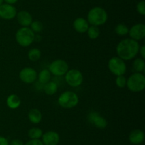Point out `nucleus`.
Wrapping results in <instances>:
<instances>
[{
    "mask_svg": "<svg viewBox=\"0 0 145 145\" xmlns=\"http://www.w3.org/2000/svg\"><path fill=\"white\" fill-rule=\"evenodd\" d=\"M140 47L138 41L132 38H125L118 44L116 53L123 61H130L139 53Z\"/></svg>",
    "mask_w": 145,
    "mask_h": 145,
    "instance_id": "f257e3e1",
    "label": "nucleus"
},
{
    "mask_svg": "<svg viewBox=\"0 0 145 145\" xmlns=\"http://www.w3.org/2000/svg\"><path fill=\"white\" fill-rule=\"evenodd\" d=\"M108 15L106 10L100 7H95L91 9L87 14V21L91 26H99L106 24Z\"/></svg>",
    "mask_w": 145,
    "mask_h": 145,
    "instance_id": "f03ea898",
    "label": "nucleus"
},
{
    "mask_svg": "<svg viewBox=\"0 0 145 145\" xmlns=\"http://www.w3.org/2000/svg\"><path fill=\"white\" fill-rule=\"evenodd\" d=\"M17 44L21 47H28L35 41V33L30 27H21L17 30L15 35Z\"/></svg>",
    "mask_w": 145,
    "mask_h": 145,
    "instance_id": "7ed1b4c3",
    "label": "nucleus"
},
{
    "mask_svg": "<svg viewBox=\"0 0 145 145\" xmlns=\"http://www.w3.org/2000/svg\"><path fill=\"white\" fill-rule=\"evenodd\" d=\"M126 86L133 92H140L144 90L145 76L142 72H134L127 79Z\"/></svg>",
    "mask_w": 145,
    "mask_h": 145,
    "instance_id": "20e7f679",
    "label": "nucleus"
},
{
    "mask_svg": "<svg viewBox=\"0 0 145 145\" xmlns=\"http://www.w3.org/2000/svg\"><path fill=\"white\" fill-rule=\"evenodd\" d=\"M58 104L65 109H72L77 106L79 98L77 94L74 91L67 90L62 92L57 100Z\"/></svg>",
    "mask_w": 145,
    "mask_h": 145,
    "instance_id": "39448f33",
    "label": "nucleus"
},
{
    "mask_svg": "<svg viewBox=\"0 0 145 145\" xmlns=\"http://www.w3.org/2000/svg\"><path fill=\"white\" fill-rule=\"evenodd\" d=\"M108 68L110 72L116 76L124 75L127 72V65L125 62L118 56L112 57L109 59Z\"/></svg>",
    "mask_w": 145,
    "mask_h": 145,
    "instance_id": "423d86ee",
    "label": "nucleus"
},
{
    "mask_svg": "<svg viewBox=\"0 0 145 145\" xmlns=\"http://www.w3.org/2000/svg\"><path fill=\"white\" fill-rule=\"evenodd\" d=\"M65 75L67 84L72 88H77L83 83V74L79 70L74 69V68L68 70Z\"/></svg>",
    "mask_w": 145,
    "mask_h": 145,
    "instance_id": "0eeeda50",
    "label": "nucleus"
},
{
    "mask_svg": "<svg viewBox=\"0 0 145 145\" xmlns=\"http://www.w3.org/2000/svg\"><path fill=\"white\" fill-rule=\"evenodd\" d=\"M48 70L51 75L57 77L62 76L65 75L69 70V65L65 60L56 59L50 64Z\"/></svg>",
    "mask_w": 145,
    "mask_h": 145,
    "instance_id": "6e6552de",
    "label": "nucleus"
},
{
    "mask_svg": "<svg viewBox=\"0 0 145 145\" xmlns=\"http://www.w3.org/2000/svg\"><path fill=\"white\" fill-rule=\"evenodd\" d=\"M19 79L25 84H32L38 78V73L34 68L25 67L21 70L18 74Z\"/></svg>",
    "mask_w": 145,
    "mask_h": 145,
    "instance_id": "1a4fd4ad",
    "label": "nucleus"
},
{
    "mask_svg": "<svg viewBox=\"0 0 145 145\" xmlns=\"http://www.w3.org/2000/svg\"><path fill=\"white\" fill-rule=\"evenodd\" d=\"M87 119L91 124L99 129H104L107 127L108 122L105 117L96 111H91L87 115Z\"/></svg>",
    "mask_w": 145,
    "mask_h": 145,
    "instance_id": "9d476101",
    "label": "nucleus"
},
{
    "mask_svg": "<svg viewBox=\"0 0 145 145\" xmlns=\"http://www.w3.org/2000/svg\"><path fill=\"white\" fill-rule=\"evenodd\" d=\"M17 14L16 8L11 4L3 3L0 5V18L4 20L14 19Z\"/></svg>",
    "mask_w": 145,
    "mask_h": 145,
    "instance_id": "9b49d317",
    "label": "nucleus"
},
{
    "mask_svg": "<svg viewBox=\"0 0 145 145\" xmlns=\"http://www.w3.org/2000/svg\"><path fill=\"white\" fill-rule=\"evenodd\" d=\"M129 36L135 41H141L145 37V25L144 24H136L129 28Z\"/></svg>",
    "mask_w": 145,
    "mask_h": 145,
    "instance_id": "f8f14e48",
    "label": "nucleus"
},
{
    "mask_svg": "<svg viewBox=\"0 0 145 145\" xmlns=\"http://www.w3.org/2000/svg\"><path fill=\"white\" fill-rule=\"evenodd\" d=\"M59 140V134L55 131H48L42 134V142L44 145H57Z\"/></svg>",
    "mask_w": 145,
    "mask_h": 145,
    "instance_id": "ddd939ff",
    "label": "nucleus"
},
{
    "mask_svg": "<svg viewBox=\"0 0 145 145\" xmlns=\"http://www.w3.org/2000/svg\"><path fill=\"white\" fill-rule=\"evenodd\" d=\"M16 17L18 24L22 27H29L32 21H33L31 13L25 10H21L17 12Z\"/></svg>",
    "mask_w": 145,
    "mask_h": 145,
    "instance_id": "4468645a",
    "label": "nucleus"
},
{
    "mask_svg": "<svg viewBox=\"0 0 145 145\" xmlns=\"http://www.w3.org/2000/svg\"><path fill=\"white\" fill-rule=\"evenodd\" d=\"M87 20L82 17L76 18L73 22V28L75 31L79 34H84L86 32L89 25Z\"/></svg>",
    "mask_w": 145,
    "mask_h": 145,
    "instance_id": "2eb2a0df",
    "label": "nucleus"
},
{
    "mask_svg": "<svg viewBox=\"0 0 145 145\" xmlns=\"http://www.w3.org/2000/svg\"><path fill=\"white\" fill-rule=\"evenodd\" d=\"M144 140V133L140 129H134L129 135V141L131 144L135 145L140 144Z\"/></svg>",
    "mask_w": 145,
    "mask_h": 145,
    "instance_id": "dca6fc26",
    "label": "nucleus"
},
{
    "mask_svg": "<svg viewBox=\"0 0 145 145\" xmlns=\"http://www.w3.org/2000/svg\"><path fill=\"white\" fill-rule=\"evenodd\" d=\"M7 105L8 108L11 109H16L20 107L21 100L19 97L16 94H11L7 98Z\"/></svg>",
    "mask_w": 145,
    "mask_h": 145,
    "instance_id": "f3484780",
    "label": "nucleus"
},
{
    "mask_svg": "<svg viewBox=\"0 0 145 145\" xmlns=\"http://www.w3.org/2000/svg\"><path fill=\"white\" fill-rule=\"evenodd\" d=\"M28 117L31 123L38 124L42 121V112L37 108H33V109H30L29 112H28Z\"/></svg>",
    "mask_w": 145,
    "mask_h": 145,
    "instance_id": "a211bd4d",
    "label": "nucleus"
},
{
    "mask_svg": "<svg viewBox=\"0 0 145 145\" xmlns=\"http://www.w3.org/2000/svg\"><path fill=\"white\" fill-rule=\"evenodd\" d=\"M43 90L48 95H53L57 92L58 85L53 81H49L46 84L43 85Z\"/></svg>",
    "mask_w": 145,
    "mask_h": 145,
    "instance_id": "6ab92c4d",
    "label": "nucleus"
},
{
    "mask_svg": "<svg viewBox=\"0 0 145 145\" xmlns=\"http://www.w3.org/2000/svg\"><path fill=\"white\" fill-rule=\"evenodd\" d=\"M38 82L42 85H45L50 81L51 73L48 69H43L39 72L38 75Z\"/></svg>",
    "mask_w": 145,
    "mask_h": 145,
    "instance_id": "aec40b11",
    "label": "nucleus"
},
{
    "mask_svg": "<svg viewBox=\"0 0 145 145\" xmlns=\"http://www.w3.org/2000/svg\"><path fill=\"white\" fill-rule=\"evenodd\" d=\"M133 68L135 72H142L145 71V61L142 58H137L133 61Z\"/></svg>",
    "mask_w": 145,
    "mask_h": 145,
    "instance_id": "412c9836",
    "label": "nucleus"
},
{
    "mask_svg": "<svg viewBox=\"0 0 145 145\" xmlns=\"http://www.w3.org/2000/svg\"><path fill=\"white\" fill-rule=\"evenodd\" d=\"M41 55H42V53L39 48H33L28 51V58L32 62H36L39 61L40 58H41Z\"/></svg>",
    "mask_w": 145,
    "mask_h": 145,
    "instance_id": "4be33fe9",
    "label": "nucleus"
},
{
    "mask_svg": "<svg viewBox=\"0 0 145 145\" xmlns=\"http://www.w3.org/2000/svg\"><path fill=\"white\" fill-rule=\"evenodd\" d=\"M87 33V36L90 39L95 40L98 38L100 36V28L99 26H89L86 32Z\"/></svg>",
    "mask_w": 145,
    "mask_h": 145,
    "instance_id": "5701e85b",
    "label": "nucleus"
},
{
    "mask_svg": "<svg viewBox=\"0 0 145 145\" xmlns=\"http://www.w3.org/2000/svg\"><path fill=\"white\" fill-rule=\"evenodd\" d=\"M42 130L39 127H32L28 132V136L31 139H40L42 136Z\"/></svg>",
    "mask_w": 145,
    "mask_h": 145,
    "instance_id": "b1692460",
    "label": "nucleus"
},
{
    "mask_svg": "<svg viewBox=\"0 0 145 145\" xmlns=\"http://www.w3.org/2000/svg\"><path fill=\"white\" fill-rule=\"evenodd\" d=\"M115 32L117 35L123 36L128 34L129 28L127 25L124 24H118L115 27Z\"/></svg>",
    "mask_w": 145,
    "mask_h": 145,
    "instance_id": "393cba45",
    "label": "nucleus"
},
{
    "mask_svg": "<svg viewBox=\"0 0 145 145\" xmlns=\"http://www.w3.org/2000/svg\"><path fill=\"white\" fill-rule=\"evenodd\" d=\"M30 28L34 33L39 34L43 30V24L40 21H33L31 24L30 25Z\"/></svg>",
    "mask_w": 145,
    "mask_h": 145,
    "instance_id": "a878e982",
    "label": "nucleus"
},
{
    "mask_svg": "<svg viewBox=\"0 0 145 145\" xmlns=\"http://www.w3.org/2000/svg\"><path fill=\"white\" fill-rule=\"evenodd\" d=\"M126 83H127V78L125 75H119L116 76V85L118 88H123L126 87Z\"/></svg>",
    "mask_w": 145,
    "mask_h": 145,
    "instance_id": "bb28decb",
    "label": "nucleus"
},
{
    "mask_svg": "<svg viewBox=\"0 0 145 145\" xmlns=\"http://www.w3.org/2000/svg\"><path fill=\"white\" fill-rule=\"evenodd\" d=\"M136 9L140 15H145V1L144 0H142L137 3V6H136Z\"/></svg>",
    "mask_w": 145,
    "mask_h": 145,
    "instance_id": "cd10ccee",
    "label": "nucleus"
},
{
    "mask_svg": "<svg viewBox=\"0 0 145 145\" xmlns=\"http://www.w3.org/2000/svg\"><path fill=\"white\" fill-rule=\"evenodd\" d=\"M24 145H44L43 143L40 139H31Z\"/></svg>",
    "mask_w": 145,
    "mask_h": 145,
    "instance_id": "c85d7f7f",
    "label": "nucleus"
},
{
    "mask_svg": "<svg viewBox=\"0 0 145 145\" xmlns=\"http://www.w3.org/2000/svg\"><path fill=\"white\" fill-rule=\"evenodd\" d=\"M139 53H140L141 58H143V59H144V58H145V46L144 45L140 47V50H139Z\"/></svg>",
    "mask_w": 145,
    "mask_h": 145,
    "instance_id": "c756f323",
    "label": "nucleus"
},
{
    "mask_svg": "<svg viewBox=\"0 0 145 145\" xmlns=\"http://www.w3.org/2000/svg\"><path fill=\"white\" fill-rule=\"evenodd\" d=\"M9 145H24V143L20 139H13L9 143Z\"/></svg>",
    "mask_w": 145,
    "mask_h": 145,
    "instance_id": "7c9ffc66",
    "label": "nucleus"
},
{
    "mask_svg": "<svg viewBox=\"0 0 145 145\" xmlns=\"http://www.w3.org/2000/svg\"><path fill=\"white\" fill-rule=\"evenodd\" d=\"M0 145H9V142L7 138L0 136Z\"/></svg>",
    "mask_w": 145,
    "mask_h": 145,
    "instance_id": "2f4dec72",
    "label": "nucleus"
},
{
    "mask_svg": "<svg viewBox=\"0 0 145 145\" xmlns=\"http://www.w3.org/2000/svg\"><path fill=\"white\" fill-rule=\"evenodd\" d=\"M4 1L6 3V4H11V5H14V4H16V3L18 1V0H4Z\"/></svg>",
    "mask_w": 145,
    "mask_h": 145,
    "instance_id": "473e14b6",
    "label": "nucleus"
},
{
    "mask_svg": "<svg viewBox=\"0 0 145 145\" xmlns=\"http://www.w3.org/2000/svg\"><path fill=\"white\" fill-rule=\"evenodd\" d=\"M3 2H4V0H0V5H1V4H3Z\"/></svg>",
    "mask_w": 145,
    "mask_h": 145,
    "instance_id": "72a5a7b5",
    "label": "nucleus"
}]
</instances>
